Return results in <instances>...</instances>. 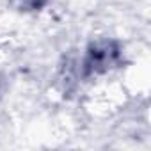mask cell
<instances>
[{"label": "cell", "instance_id": "cell-1", "mask_svg": "<svg viewBox=\"0 0 151 151\" xmlns=\"http://www.w3.org/2000/svg\"><path fill=\"white\" fill-rule=\"evenodd\" d=\"M123 52L117 41L114 39H98L93 41L82 57L80 62V75L82 78H91L98 75H105L116 69L121 64Z\"/></svg>", "mask_w": 151, "mask_h": 151}, {"label": "cell", "instance_id": "cell-2", "mask_svg": "<svg viewBox=\"0 0 151 151\" xmlns=\"http://www.w3.org/2000/svg\"><path fill=\"white\" fill-rule=\"evenodd\" d=\"M48 0H13V4L20 9V11H27V13H32V11H39L46 6Z\"/></svg>", "mask_w": 151, "mask_h": 151}]
</instances>
